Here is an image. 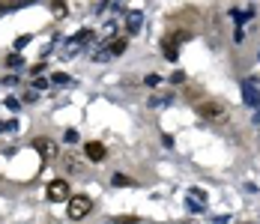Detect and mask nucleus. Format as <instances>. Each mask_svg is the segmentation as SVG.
I'll return each instance as SVG.
<instances>
[{
	"label": "nucleus",
	"mask_w": 260,
	"mask_h": 224,
	"mask_svg": "<svg viewBox=\"0 0 260 224\" xmlns=\"http://www.w3.org/2000/svg\"><path fill=\"white\" fill-rule=\"evenodd\" d=\"M66 203H69V218H72V221L87 218V215H90V209H93V200L87 198V195H75V198H69Z\"/></svg>",
	"instance_id": "1"
},
{
	"label": "nucleus",
	"mask_w": 260,
	"mask_h": 224,
	"mask_svg": "<svg viewBox=\"0 0 260 224\" xmlns=\"http://www.w3.org/2000/svg\"><path fill=\"white\" fill-rule=\"evenodd\" d=\"M242 102L248 108H260V78H248L242 84Z\"/></svg>",
	"instance_id": "2"
},
{
	"label": "nucleus",
	"mask_w": 260,
	"mask_h": 224,
	"mask_svg": "<svg viewBox=\"0 0 260 224\" xmlns=\"http://www.w3.org/2000/svg\"><path fill=\"white\" fill-rule=\"evenodd\" d=\"M69 198L72 195H69V182L66 179H51L48 182V200L51 203H66Z\"/></svg>",
	"instance_id": "3"
},
{
	"label": "nucleus",
	"mask_w": 260,
	"mask_h": 224,
	"mask_svg": "<svg viewBox=\"0 0 260 224\" xmlns=\"http://www.w3.org/2000/svg\"><path fill=\"white\" fill-rule=\"evenodd\" d=\"M33 147H36V152H39L45 162H54V158L60 155V149H57V144H54L51 138H36V141H33Z\"/></svg>",
	"instance_id": "4"
},
{
	"label": "nucleus",
	"mask_w": 260,
	"mask_h": 224,
	"mask_svg": "<svg viewBox=\"0 0 260 224\" xmlns=\"http://www.w3.org/2000/svg\"><path fill=\"white\" fill-rule=\"evenodd\" d=\"M84 152H87V158H90V162H105V158H108L105 144H96V141H90V144L84 147Z\"/></svg>",
	"instance_id": "5"
},
{
	"label": "nucleus",
	"mask_w": 260,
	"mask_h": 224,
	"mask_svg": "<svg viewBox=\"0 0 260 224\" xmlns=\"http://www.w3.org/2000/svg\"><path fill=\"white\" fill-rule=\"evenodd\" d=\"M141 27H144V12H138V9H132L129 15H126V30H129L132 36H135V33L141 30Z\"/></svg>",
	"instance_id": "6"
},
{
	"label": "nucleus",
	"mask_w": 260,
	"mask_h": 224,
	"mask_svg": "<svg viewBox=\"0 0 260 224\" xmlns=\"http://www.w3.org/2000/svg\"><path fill=\"white\" fill-rule=\"evenodd\" d=\"M201 114H204V117H224V108H221L218 102H204V105H201Z\"/></svg>",
	"instance_id": "7"
},
{
	"label": "nucleus",
	"mask_w": 260,
	"mask_h": 224,
	"mask_svg": "<svg viewBox=\"0 0 260 224\" xmlns=\"http://www.w3.org/2000/svg\"><path fill=\"white\" fill-rule=\"evenodd\" d=\"M114 33H117V24H114V21H108V24L102 27V33H99V39H96V42H99V45L114 42Z\"/></svg>",
	"instance_id": "8"
},
{
	"label": "nucleus",
	"mask_w": 260,
	"mask_h": 224,
	"mask_svg": "<svg viewBox=\"0 0 260 224\" xmlns=\"http://www.w3.org/2000/svg\"><path fill=\"white\" fill-rule=\"evenodd\" d=\"M111 185H117V188H129V185H135V179H129L126 174H114L111 176Z\"/></svg>",
	"instance_id": "9"
},
{
	"label": "nucleus",
	"mask_w": 260,
	"mask_h": 224,
	"mask_svg": "<svg viewBox=\"0 0 260 224\" xmlns=\"http://www.w3.org/2000/svg\"><path fill=\"white\" fill-rule=\"evenodd\" d=\"M105 51H108V57H117V54H123V51H126V39H114V42H111Z\"/></svg>",
	"instance_id": "10"
},
{
	"label": "nucleus",
	"mask_w": 260,
	"mask_h": 224,
	"mask_svg": "<svg viewBox=\"0 0 260 224\" xmlns=\"http://www.w3.org/2000/svg\"><path fill=\"white\" fill-rule=\"evenodd\" d=\"M198 203V206H204V200H207V195H204V188H188V203Z\"/></svg>",
	"instance_id": "11"
},
{
	"label": "nucleus",
	"mask_w": 260,
	"mask_h": 224,
	"mask_svg": "<svg viewBox=\"0 0 260 224\" xmlns=\"http://www.w3.org/2000/svg\"><path fill=\"white\" fill-rule=\"evenodd\" d=\"M60 162H63V168H66V171H81V162L75 158V155H63Z\"/></svg>",
	"instance_id": "12"
},
{
	"label": "nucleus",
	"mask_w": 260,
	"mask_h": 224,
	"mask_svg": "<svg viewBox=\"0 0 260 224\" xmlns=\"http://www.w3.org/2000/svg\"><path fill=\"white\" fill-rule=\"evenodd\" d=\"M93 36H96L93 30H81V33H78V36H75V39H72V42H78V45H87V42H90Z\"/></svg>",
	"instance_id": "13"
},
{
	"label": "nucleus",
	"mask_w": 260,
	"mask_h": 224,
	"mask_svg": "<svg viewBox=\"0 0 260 224\" xmlns=\"http://www.w3.org/2000/svg\"><path fill=\"white\" fill-rule=\"evenodd\" d=\"M18 6H21V0H0V12H12Z\"/></svg>",
	"instance_id": "14"
},
{
	"label": "nucleus",
	"mask_w": 260,
	"mask_h": 224,
	"mask_svg": "<svg viewBox=\"0 0 260 224\" xmlns=\"http://www.w3.org/2000/svg\"><path fill=\"white\" fill-rule=\"evenodd\" d=\"M54 15H57V18L66 15V3H63V0H54Z\"/></svg>",
	"instance_id": "15"
},
{
	"label": "nucleus",
	"mask_w": 260,
	"mask_h": 224,
	"mask_svg": "<svg viewBox=\"0 0 260 224\" xmlns=\"http://www.w3.org/2000/svg\"><path fill=\"white\" fill-rule=\"evenodd\" d=\"M111 224H141L135 215H123V218H111Z\"/></svg>",
	"instance_id": "16"
},
{
	"label": "nucleus",
	"mask_w": 260,
	"mask_h": 224,
	"mask_svg": "<svg viewBox=\"0 0 260 224\" xmlns=\"http://www.w3.org/2000/svg\"><path fill=\"white\" fill-rule=\"evenodd\" d=\"M6 66H12V69H18V66H21V57H18V54H9V60H6Z\"/></svg>",
	"instance_id": "17"
},
{
	"label": "nucleus",
	"mask_w": 260,
	"mask_h": 224,
	"mask_svg": "<svg viewBox=\"0 0 260 224\" xmlns=\"http://www.w3.org/2000/svg\"><path fill=\"white\" fill-rule=\"evenodd\" d=\"M234 18L236 21H245V18H251V12H245V9H234Z\"/></svg>",
	"instance_id": "18"
},
{
	"label": "nucleus",
	"mask_w": 260,
	"mask_h": 224,
	"mask_svg": "<svg viewBox=\"0 0 260 224\" xmlns=\"http://www.w3.org/2000/svg\"><path fill=\"white\" fill-rule=\"evenodd\" d=\"M168 102H171V96H156L150 105H153V108H161V105H168Z\"/></svg>",
	"instance_id": "19"
},
{
	"label": "nucleus",
	"mask_w": 260,
	"mask_h": 224,
	"mask_svg": "<svg viewBox=\"0 0 260 224\" xmlns=\"http://www.w3.org/2000/svg\"><path fill=\"white\" fill-rule=\"evenodd\" d=\"M158 84H161L158 75H147V87H158Z\"/></svg>",
	"instance_id": "20"
},
{
	"label": "nucleus",
	"mask_w": 260,
	"mask_h": 224,
	"mask_svg": "<svg viewBox=\"0 0 260 224\" xmlns=\"http://www.w3.org/2000/svg\"><path fill=\"white\" fill-rule=\"evenodd\" d=\"M66 141H69V144H78V132H75V129H69V132H66Z\"/></svg>",
	"instance_id": "21"
},
{
	"label": "nucleus",
	"mask_w": 260,
	"mask_h": 224,
	"mask_svg": "<svg viewBox=\"0 0 260 224\" xmlns=\"http://www.w3.org/2000/svg\"><path fill=\"white\" fill-rule=\"evenodd\" d=\"M51 81H54V84H69V78H66V75H60V72L54 75Z\"/></svg>",
	"instance_id": "22"
},
{
	"label": "nucleus",
	"mask_w": 260,
	"mask_h": 224,
	"mask_svg": "<svg viewBox=\"0 0 260 224\" xmlns=\"http://www.w3.org/2000/svg\"><path fill=\"white\" fill-rule=\"evenodd\" d=\"M27 42H30V36H18V42H15V51H18V48H24Z\"/></svg>",
	"instance_id": "23"
},
{
	"label": "nucleus",
	"mask_w": 260,
	"mask_h": 224,
	"mask_svg": "<svg viewBox=\"0 0 260 224\" xmlns=\"http://www.w3.org/2000/svg\"><path fill=\"white\" fill-rule=\"evenodd\" d=\"M33 87H36V90H45V87H48V81H45V78H39V81H33Z\"/></svg>",
	"instance_id": "24"
},
{
	"label": "nucleus",
	"mask_w": 260,
	"mask_h": 224,
	"mask_svg": "<svg viewBox=\"0 0 260 224\" xmlns=\"http://www.w3.org/2000/svg\"><path fill=\"white\" fill-rule=\"evenodd\" d=\"M6 108L9 111H18V99H6Z\"/></svg>",
	"instance_id": "25"
},
{
	"label": "nucleus",
	"mask_w": 260,
	"mask_h": 224,
	"mask_svg": "<svg viewBox=\"0 0 260 224\" xmlns=\"http://www.w3.org/2000/svg\"><path fill=\"white\" fill-rule=\"evenodd\" d=\"M24 3H33V0H21V6H24Z\"/></svg>",
	"instance_id": "26"
}]
</instances>
